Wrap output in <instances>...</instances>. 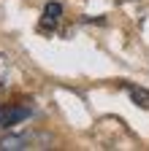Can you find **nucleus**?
Listing matches in <instances>:
<instances>
[{
	"instance_id": "1",
	"label": "nucleus",
	"mask_w": 149,
	"mask_h": 151,
	"mask_svg": "<svg viewBox=\"0 0 149 151\" xmlns=\"http://www.w3.org/2000/svg\"><path fill=\"white\" fill-rule=\"evenodd\" d=\"M27 116H30V108H25V105L8 108V111H3V119H0V127H14V124H19L22 119H27Z\"/></svg>"
},
{
	"instance_id": "2",
	"label": "nucleus",
	"mask_w": 149,
	"mask_h": 151,
	"mask_svg": "<svg viewBox=\"0 0 149 151\" xmlns=\"http://www.w3.org/2000/svg\"><path fill=\"white\" fill-rule=\"evenodd\" d=\"M60 14H63V6H60V3H49V6L44 8L41 27H44V30H54V24L60 22Z\"/></svg>"
},
{
	"instance_id": "3",
	"label": "nucleus",
	"mask_w": 149,
	"mask_h": 151,
	"mask_svg": "<svg viewBox=\"0 0 149 151\" xmlns=\"http://www.w3.org/2000/svg\"><path fill=\"white\" fill-rule=\"evenodd\" d=\"M0 148H6V151H19V148H27V138H22V135H6L3 140H0Z\"/></svg>"
},
{
	"instance_id": "4",
	"label": "nucleus",
	"mask_w": 149,
	"mask_h": 151,
	"mask_svg": "<svg viewBox=\"0 0 149 151\" xmlns=\"http://www.w3.org/2000/svg\"><path fill=\"white\" fill-rule=\"evenodd\" d=\"M127 94H130V100H133L136 105L149 108V92L146 89H141V86H127Z\"/></svg>"
},
{
	"instance_id": "5",
	"label": "nucleus",
	"mask_w": 149,
	"mask_h": 151,
	"mask_svg": "<svg viewBox=\"0 0 149 151\" xmlns=\"http://www.w3.org/2000/svg\"><path fill=\"white\" fill-rule=\"evenodd\" d=\"M0 119H3V111H0Z\"/></svg>"
}]
</instances>
